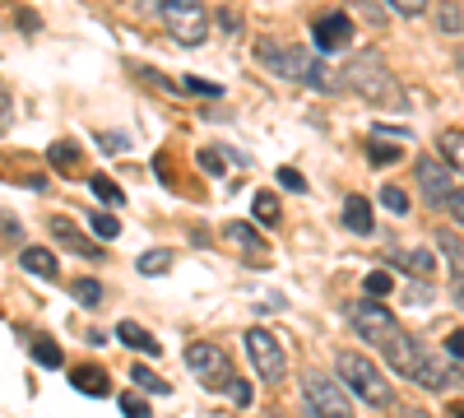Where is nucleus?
Returning a JSON list of instances; mask_svg holds the SVG:
<instances>
[{
	"instance_id": "obj_16",
	"label": "nucleus",
	"mask_w": 464,
	"mask_h": 418,
	"mask_svg": "<svg viewBox=\"0 0 464 418\" xmlns=\"http://www.w3.org/2000/svg\"><path fill=\"white\" fill-rule=\"evenodd\" d=\"M70 386L84 391V395H93V400H98V395H111V382H107L102 367H74V372H70Z\"/></svg>"
},
{
	"instance_id": "obj_26",
	"label": "nucleus",
	"mask_w": 464,
	"mask_h": 418,
	"mask_svg": "<svg viewBox=\"0 0 464 418\" xmlns=\"http://www.w3.org/2000/svg\"><path fill=\"white\" fill-rule=\"evenodd\" d=\"M65 288H70V297L80 302V307H98L102 302V284H93V279H70Z\"/></svg>"
},
{
	"instance_id": "obj_36",
	"label": "nucleus",
	"mask_w": 464,
	"mask_h": 418,
	"mask_svg": "<svg viewBox=\"0 0 464 418\" xmlns=\"http://www.w3.org/2000/svg\"><path fill=\"white\" fill-rule=\"evenodd\" d=\"M98 144L111 149V154H121V149H130V135L126 131H107V135H98Z\"/></svg>"
},
{
	"instance_id": "obj_19",
	"label": "nucleus",
	"mask_w": 464,
	"mask_h": 418,
	"mask_svg": "<svg viewBox=\"0 0 464 418\" xmlns=\"http://www.w3.org/2000/svg\"><path fill=\"white\" fill-rule=\"evenodd\" d=\"M116 339H121V345H130V349H140V354H149V358H159V339H153L149 330H140L135 321L116 326Z\"/></svg>"
},
{
	"instance_id": "obj_11",
	"label": "nucleus",
	"mask_w": 464,
	"mask_h": 418,
	"mask_svg": "<svg viewBox=\"0 0 464 418\" xmlns=\"http://www.w3.org/2000/svg\"><path fill=\"white\" fill-rule=\"evenodd\" d=\"M418 186H422V196H428V205H441V209H446V200H450V191H455L446 163H437V159H428V154L418 159Z\"/></svg>"
},
{
	"instance_id": "obj_46",
	"label": "nucleus",
	"mask_w": 464,
	"mask_h": 418,
	"mask_svg": "<svg viewBox=\"0 0 464 418\" xmlns=\"http://www.w3.org/2000/svg\"><path fill=\"white\" fill-rule=\"evenodd\" d=\"M404 418H428V413H422V409H409V413H404Z\"/></svg>"
},
{
	"instance_id": "obj_5",
	"label": "nucleus",
	"mask_w": 464,
	"mask_h": 418,
	"mask_svg": "<svg viewBox=\"0 0 464 418\" xmlns=\"http://www.w3.org/2000/svg\"><path fill=\"white\" fill-rule=\"evenodd\" d=\"M186 367H190V376L205 386V391H232V382H237V372H232V358L223 354V349H214V345H190L186 349Z\"/></svg>"
},
{
	"instance_id": "obj_40",
	"label": "nucleus",
	"mask_w": 464,
	"mask_h": 418,
	"mask_svg": "<svg viewBox=\"0 0 464 418\" xmlns=\"http://www.w3.org/2000/svg\"><path fill=\"white\" fill-rule=\"evenodd\" d=\"M446 354L450 358H464V330H450L446 335Z\"/></svg>"
},
{
	"instance_id": "obj_7",
	"label": "nucleus",
	"mask_w": 464,
	"mask_h": 418,
	"mask_svg": "<svg viewBox=\"0 0 464 418\" xmlns=\"http://www.w3.org/2000/svg\"><path fill=\"white\" fill-rule=\"evenodd\" d=\"M246 354H251V367L260 372V382L269 386H279L284 382V372H288V358H284V345L269 330H246Z\"/></svg>"
},
{
	"instance_id": "obj_34",
	"label": "nucleus",
	"mask_w": 464,
	"mask_h": 418,
	"mask_svg": "<svg viewBox=\"0 0 464 418\" xmlns=\"http://www.w3.org/2000/svg\"><path fill=\"white\" fill-rule=\"evenodd\" d=\"M181 89H190V93H205V98H223V89H218V84H209V80H196V74H186V80H181Z\"/></svg>"
},
{
	"instance_id": "obj_42",
	"label": "nucleus",
	"mask_w": 464,
	"mask_h": 418,
	"mask_svg": "<svg viewBox=\"0 0 464 418\" xmlns=\"http://www.w3.org/2000/svg\"><path fill=\"white\" fill-rule=\"evenodd\" d=\"M14 24H19V28H24L28 37H33L37 28H43V24H37V15H33V10H19V15H14Z\"/></svg>"
},
{
	"instance_id": "obj_25",
	"label": "nucleus",
	"mask_w": 464,
	"mask_h": 418,
	"mask_svg": "<svg viewBox=\"0 0 464 418\" xmlns=\"http://www.w3.org/2000/svg\"><path fill=\"white\" fill-rule=\"evenodd\" d=\"M437 247L446 251V260L455 265V284H464V242L455 233H437Z\"/></svg>"
},
{
	"instance_id": "obj_3",
	"label": "nucleus",
	"mask_w": 464,
	"mask_h": 418,
	"mask_svg": "<svg viewBox=\"0 0 464 418\" xmlns=\"http://www.w3.org/2000/svg\"><path fill=\"white\" fill-rule=\"evenodd\" d=\"M339 376H343V391H353L362 404H372V409H391L395 391H391V382H385L381 367H376L367 354L343 349V354H339Z\"/></svg>"
},
{
	"instance_id": "obj_13",
	"label": "nucleus",
	"mask_w": 464,
	"mask_h": 418,
	"mask_svg": "<svg viewBox=\"0 0 464 418\" xmlns=\"http://www.w3.org/2000/svg\"><path fill=\"white\" fill-rule=\"evenodd\" d=\"M391 265H395V270H404L413 284H432L437 256H432V247H400V251L391 256Z\"/></svg>"
},
{
	"instance_id": "obj_33",
	"label": "nucleus",
	"mask_w": 464,
	"mask_h": 418,
	"mask_svg": "<svg viewBox=\"0 0 464 418\" xmlns=\"http://www.w3.org/2000/svg\"><path fill=\"white\" fill-rule=\"evenodd\" d=\"M362 288H367V297H385V293H391V275H385V270H372V275L362 279Z\"/></svg>"
},
{
	"instance_id": "obj_6",
	"label": "nucleus",
	"mask_w": 464,
	"mask_h": 418,
	"mask_svg": "<svg viewBox=\"0 0 464 418\" xmlns=\"http://www.w3.org/2000/svg\"><path fill=\"white\" fill-rule=\"evenodd\" d=\"M302 395H306V404H312L316 418H353V395L325 372H306L302 376Z\"/></svg>"
},
{
	"instance_id": "obj_22",
	"label": "nucleus",
	"mask_w": 464,
	"mask_h": 418,
	"mask_svg": "<svg viewBox=\"0 0 464 418\" xmlns=\"http://www.w3.org/2000/svg\"><path fill=\"white\" fill-rule=\"evenodd\" d=\"M367 154H372V163L385 168V163H400V144H395V140H385V131L376 126L372 140H367Z\"/></svg>"
},
{
	"instance_id": "obj_47",
	"label": "nucleus",
	"mask_w": 464,
	"mask_h": 418,
	"mask_svg": "<svg viewBox=\"0 0 464 418\" xmlns=\"http://www.w3.org/2000/svg\"><path fill=\"white\" fill-rule=\"evenodd\" d=\"M450 413H455V418H464V404H455V409H450Z\"/></svg>"
},
{
	"instance_id": "obj_41",
	"label": "nucleus",
	"mask_w": 464,
	"mask_h": 418,
	"mask_svg": "<svg viewBox=\"0 0 464 418\" xmlns=\"http://www.w3.org/2000/svg\"><path fill=\"white\" fill-rule=\"evenodd\" d=\"M200 168H205V172H223V154H218V149H205V154H200Z\"/></svg>"
},
{
	"instance_id": "obj_43",
	"label": "nucleus",
	"mask_w": 464,
	"mask_h": 418,
	"mask_svg": "<svg viewBox=\"0 0 464 418\" xmlns=\"http://www.w3.org/2000/svg\"><path fill=\"white\" fill-rule=\"evenodd\" d=\"M446 209L455 214V223H464V191H450V200H446Z\"/></svg>"
},
{
	"instance_id": "obj_21",
	"label": "nucleus",
	"mask_w": 464,
	"mask_h": 418,
	"mask_svg": "<svg viewBox=\"0 0 464 418\" xmlns=\"http://www.w3.org/2000/svg\"><path fill=\"white\" fill-rule=\"evenodd\" d=\"M441 159L450 172L464 177V131H441Z\"/></svg>"
},
{
	"instance_id": "obj_44",
	"label": "nucleus",
	"mask_w": 464,
	"mask_h": 418,
	"mask_svg": "<svg viewBox=\"0 0 464 418\" xmlns=\"http://www.w3.org/2000/svg\"><path fill=\"white\" fill-rule=\"evenodd\" d=\"M10 112H14V102H10V93H5V89H0V131L10 126Z\"/></svg>"
},
{
	"instance_id": "obj_17",
	"label": "nucleus",
	"mask_w": 464,
	"mask_h": 418,
	"mask_svg": "<svg viewBox=\"0 0 464 418\" xmlns=\"http://www.w3.org/2000/svg\"><path fill=\"white\" fill-rule=\"evenodd\" d=\"M343 223L353 228L358 238H367L372 228H376V219H372V205H367L362 196H348V200H343Z\"/></svg>"
},
{
	"instance_id": "obj_31",
	"label": "nucleus",
	"mask_w": 464,
	"mask_h": 418,
	"mask_svg": "<svg viewBox=\"0 0 464 418\" xmlns=\"http://www.w3.org/2000/svg\"><path fill=\"white\" fill-rule=\"evenodd\" d=\"M172 270V256L159 247V251H144L140 256V275H168Z\"/></svg>"
},
{
	"instance_id": "obj_9",
	"label": "nucleus",
	"mask_w": 464,
	"mask_h": 418,
	"mask_svg": "<svg viewBox=\"0 0 464 418\" xmlns=\"http://www.w3.org/2000/svg\"><path fill=\"white\" fill-rule=\"evenodd\" d=\"M413 382H418V386H428V391H459V386H464V372L455 367V358H437V354H428Z\"/></svg>"
},
{
	"instance_id": "obj_4",
	"label": "nucleus",
	"mask_w": 464,
	"mask_h": 418,
	"mask_svg": "<svg viewBox=\"0 0 464 418\" xmlns=\"http://www.w3.org/2000/svg\"><path fill=\"white\" fill-rule=\"evenodd\" d=\"M149 10L168 24V33L177 37L181 47H200L209 33V15L200 0H149Z\"/></svg>"
},
{
	"instance_id": "obj_27",
	"label": "nucleus",
	"mask_w": 464,
	"mask_h": 418,
	"mask_svg": "<svg viewBox=\"0 0 464 418\" xmlns=\"http://www.w3.org/2000/svg\"><path fill=\"white\" fill-rule=\"evenodd\" d=\"M89 191H93L102 205H111V209H116V205H126V191H121V186H116L111 177H93V181H89Z\"/></svg>"
},
{
	"instance_id": "obj_2",
	"label": "nucleus",
	"mask_w": 464,
	"mask_h": 418,
	"mask_svg": "<svg viewBox=\"0 0 464 418\" xmlns=\"http://www.w3.org/2000/svg\"><path fill=\"white\" fill-rule=\"evenodd\" d=\"M256 56L265 70L284 74L293 84H312V89H334V80L325 74V65L306 52V47H293V43H275V37H260L256 43Z\"/></svg>"
},
{
	"instance_id": "obj_18",
	"label": "nucleus",
	"mask_w": 464,
	"mask_h": 418,
	"mask_svg": "<svg viewBox=\"0 0 464 418\" xmlns=\"http://www.w3.org/2000/svg\"><path fill=\"white\" fill-rule=\"evenodd\" d=\"M223 238L237 247V251H265V238L256 233L251 223H242V219H232V223H223Z\"/></svg>"
},
{
	"instance_id": "obj_30",
	"label": "nucleus",
	"mask_w": 464,
	"mask_h": 418,
	"mask_svg": "<svg viewBox=\"0 0 464 418\" xmlns=\"http://www.w3.org/2000/svg\"><path fill=\"white\" fill-rule=\"evenodd\" d=\"M89 228H93L98 238H107V242H111V238H121V219H116V214H102V209L89 214Z\"/></svg>"
},
{
	"instance_id": "obj_20",
	"label": "nucleus",
	"mask_w": 464,
	"mask_h": 418,
	"mask_svg": "<svg viewBox=\"0 0 464 418\" xmlns=\"http://www.w3.org/2000/svg\"><path fill=\"white\" fill-rule=\"evenodd\" d=\"M437 28L446 37H459L464 33V0H441V5H437Z\"/></svg>"
},
{
	"instance_id": "obj_35",
	"label": "nucleus",
	"mask_w": 464,
	"mask_h": 418,
	"mask_svg": "<svg viewBox=\"0 0 464 418\" xmlns=\"http://www.w3.org/2000/svg\"><path fill=\"white\" fill-rule=\"evenodd\" d=\"M121 413H126V418H153V409H149L140 395H121Z\"/></svg>"
},
{
	"instance_id": "obj_15",
	"label": "nucleus",
	"mask_w": 464,
	"mask_h": 418,
	"mask_svg": "<svg viewBox=\"0 0 464 418\" xmlns=\"http://www.w3.org/2000/svg\"><path fill=\"white\" fill-rule=\"evenodd\" d=\"M19 265H24L28 275H43V279H56V275H61L56 251H47V247H24V251H19Z\"/></svg>"
},
{
	"instance_id": "obj_8",
	"label": "nucleus",
	"mask_w": 464,
	"mask_h": 418,
	"mask_svg": "<svg viewBox=\"0 0 464 418\" xmlns=\"http://www.w3.org/2000/svg\"><path fill=\"white\" fill-rule=\"evenodd\" d=\"M348 321H353V330L362 335V339H372V345H385V339H391L400 326H395V316L381 307L376 297H367V302H353V307H348Z\"/></svg>"
},
{
	"instance_id": "obj_12",
	"label": "nucleus",
	"mask_w": 464,
	"mask_h": 418,
	"mask_svg": "<svg viewBox=\"0 0 464 418\" xmlns=\"http://www.w3.org/2000/svg\"><path fill=\"white\" fill-rule=\"evenodd\" d=\"M312 37H316V47L321 52H339V47H348V37H353V19L348 15H321V19H312Z\"/></svg>"
},
{
	"instance_id": "obj_45",
	"label": "nucleus",
	"mask_w": 464,
	"mask_h": 418,
	"mask_svg": "<svg viewBox=\"0 0 464 418\" xmlns=\"http://www.w3.org/2000/svg\"><path fill=\"white\" fill-rule=\"evenodd\" d=\"M218 24H223L227 33H237V10H218Z\"/></svg>"
},
{
	"instance_id": "obj_48",
	"label": "nucleus",
	"mask_w": 464,
	"mask_h": 418,
	"mask_svg": "<svg viewBox=\"0 0 464 418\" xmlns=\"http://www.w3.org/2000/svg\"><path fill=\"white\" fill-rule=\"evenodd\" d=\"M459 74H464V52H459Z\"/></svg>"
},
{
	"instance_id": "obj_39",
	"label": "nucleus",
	"mask_w": 464,
	"mask_h": 418,
	"mask_svg": "<svg viewBox=\"0 0 464 418\" xmlns=\"http://www.w3.org/2000/svg\"><path fill=\"white\" fill-rule=\"evenodd\" d=\"M227 400H232V404H251V386L242 382V376H237V382H232V391H227Z\"/></svg>"
},
{
	"instance_id": "obj_1",
	"label": "nucleus",
	"mask_w": 464,
	"mask_h": 418,
	"mask_svg": "<svg viewBox=\"0 0 464 418\" xmlns=\"http://www.w3.org/2000/svg\"><path fill=\"white\" fill-rule=\"evenodd\" d=\"M343 84L353 89L362 102H372V107H404L409 102L400 80L391 74V65H385L376 52H358L353 61H348L343 65Z\"/></svg>"
},
{
	"instance_id": "obj_29",
	"label": "nucleus",
	"mask_w": 464,
	"mask_h": 418,
	"mask_svg": "<svg viewBox=\"0 0 464 418\" xmlns=\"http://www.w3.org/2000/svg\"><path fill=\"white\" fill-rule=\"evenodd\" d=\"M47 159H52L56 168H74V163H80V144H74V140H56V144L47 149Z\"/></svg>"
},
{
	"instance_id": "obj_23",
	"label": "nucleus",
	"mask_w": 464,
	"mask_h": 418,
	"mask_svg": "<svg viewBox=\"0 0 464 418\" xmlns=\"http://www.w3.org/2000/svg\"><path fill=\"white\" fill-rule=\"evenodd\" d=\"M130 382H135L140 391H149V395H172V382H168V376L149 372V367H130Z\"/></svg>"
},
{
	"instance_id": "obj_14",
	"label": "nucleus",
	"mask_w": 464,
	"mask_h": 418,
	"mask_svg": "<svg viewBox=\"0 0 464 418\" xmlns=\"http://www.w3.org/2000/svg\"><path fill=\"white\" fill-rule=\"evenodd\" d=\"M52 238L65 247V251H74V256H84V260H98L102 256V247H93V238H84L80 228H74L70 219H52Z\"/></svg>"
},
{
	"instance_id": "obj_28",
	"label": "nucleus",
	"mask_w": 464,
	"mask_h": 418,
	"mask_svg": "<svg viewBox=\"0 0 464 418\" xmlns=\"http://www.w3.org/2000/svg\"><path fill=\"white\" fill-rule=\"evenodd\" d=\"M33 358L43 363V367H61V358H65V354H61V345H56V339L37 335V339H33Z\"/></svg>"
},
{
	"instance_id": "obj_10",
	"label": "nucleus",
	"mask_w": 464,
	"mask_h": 418,
	"mask_svg": "<svg viewBox=\"0 0 464 418\" xmlns=\"http://www.w3.org/2000/svg\"><path fill=\"white\" fill-rule=\"evenodd\" d=\"M385 358H391V367L400 372V376H418V367H422V358H428V354H422V345H418V339L413 335H404V330H395L391 339H385Z\"/></svg>"
},
{
	"instance_id": "obj_37",
	"label": "nucleus",
	"mask_w": 464,
	"mask_h": 418,
	"mask_svg": "<svg viewBox=\"0 0 464 418\" xmlns=\"http://www.w3.org/2000/svg\"><path fill=\"white\" fill-rule=\"evenodd\" d=\"M391 10H400L404 19H418V15H428V0H391Z\"/></svg>"
},
{
	"instance_id": "obj_32",
	"label": "nucleus",
	"mask_w": 464,
	"mask_h": 418,
	"mask_svg": "<svg viewBox=\"0 0 464 418\" xmlns=\"http://www.w3.org/2000/svg\"><path fill=\"white\" fill-rule=\"evenodd\" d=\"M381 205L391 209V214H409V196L400 191L395 181H385V186H381Z\"/></svg>"
},
{
	"instance_id": "obj_24",
	"label": "nucleus",
	"mask_w": 464,
	"mask_h": 418,
	"mask_svg": "<svg viewBox=\"0 0 464 418\" xmlns=\"http://www.w3.org/2000/svg\"><path fill=\"white\" fill-rule=\"evenodd\" d=\"M251 214H256V223L275 228V223H279V196H275V191H256V200H251Z\"/></svg>"
},
{
	"instance_id": "obj_38",
	"label": "nucleus",
	"mask_w": 464,
	"mask_h": 418,
	"mask_svg": "<svg viewBox=\"0 0 464 418\" xmlns=\"http://www.w3.org/2000/svg\"><path fill=\"white\" fill-rule=\"evenodd\" d=\"M279 181L288 186V191H306V181H302V172H297V168H279Z\"/></svg>"
}]
</instances>
